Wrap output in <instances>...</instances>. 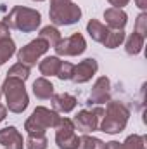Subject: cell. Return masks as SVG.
<instances>
[{"label": "cell", "mask_w": 147, "mask_h": 149, "mask_svg": "<svg viewBox=\"0 0 147 149\" xmlns=\"http://www.w3.org/2000/svg\"><path fill=\"white\" fill-rule=\"evenodd\" d=\"M130 118V109L119 101H107L104 116L101 120L99 130L104 134H119L126 128Z\"/></svg>", "instance_id": "cell-1"}, {"label": "cell", "mask_w": 147, "mask_h": 149, "mask_svg": "<svg viewBox=\"0 0 147 149\" xmlns=\"http://www.w3.org/2000/svg\"><path fill=\"white\" fill-rule=\"evenodd\" d=\"M9 28H14L17 31L23 33H31L37 31V28L42 23V14L37 9H30V7H23V5H16L12 7V10L7 14L5 21H3Z\"/></svg>", "instance_id": "cell-2"}, {"label": "cell", "mask_w": 147, "mask_h": 149, "mask_svg": "<svg viewBox=\"0 0 147 149\" xmlns=\"http://www.w3.org/2000/svg\"><path fill=\"white\" fill-rule=\"evenodd\" d=\"M2 94L5 95L7 109L16 113V114L23 113L30 104V97H28V92H26L23 80L7 76L3 80V85H2Z\"/></svg>", "instance_id": "cell-3"}, {"label": "cell", "mask_w": 147, "mask_h": 149, "mask_svg": "<svg viewBox=\"0 0 147 149\" xmlns=\"http://www.w3.org/2000/svg\"><path fill=\"white\" fill-rule=\"evenodd\" d=\"M59 120H61L59 113H55L54 109H49L45 106H38L33 109L31 116L26 120L24 130L28 132V135H42L49 128H55Z\"/></svg>", "instance_id": "cell-4"}, {"label": "cell", "mask_w": 147, "mask_h": 149, "mask_svg": "<svg viewBox=\"0 0 147 149\" xmlns=\"http://www.w3.org/2000/svg\"><path fill=\"white\" fill-rule=\"evenodd\" d=\"M49 17L55 26H71L80 21L81 17V9L73 2L62 3V5H54L49 9Z\"/></svg>", "instance_id": "cell-5"}, {"label": "cell", "mask_w": 147, "mask_h": 149, "mask_svg": "<svg viewBox=\"0 0 147 149\" xmlns=\"http://www.w3.org/2000/svg\"><path fill=\"white\" fill-rule=\"evenodd\" d=\"M104 116V109L102 108H94V109H81L76 113V116L73 118L74 128H78L83 134H90L99 130L101 120Z\"/></svg>", "instance_id": "cell-6"}, {"label": "cell", "mask_w": 147, "mask_h": 149, "mask_svg": "<svg viewBox=\"0 0 147 149\" xmlns=\"http://www.w3.org/2000/svg\"><path fill=\"white\" fill-rule=\"evenodd\" d=\"M49 49H50V47H49V43H47L45 40H42V38L31 40L30 43H26L24 47H21V49L17 50V61H19L21 64L31 68V66L37 64V61L49 50Z\"/></svg>", "instance_id": "cell-7"}, {"label": "cell", "mask_w": 147, "mask_h": 149, "mask_svg": "<svg viewBox=\"0 0 147 149\" xmlns=\"http://www.w3.org/2000/svg\"><path fill=\"white\" fill-rule=\"evenodd\" d=\"M73 120L61 118L55 125V144L59 149H76L78 146V135L74 132Z\"/></svg>", "instance_id": "cell-8"}, {"label": "cell", "mask_w": 147, "mask_h": 149, "mask_svg": "<svg viewBox=\"0 0 147 149\" xmlns=\"http://www.w3.org/2000/svg\"><path fill=\"white\" fill-rule=\"evenodd\" d=\"M54 50H55L57 57L59 56H64V57H68V56H80V54H83L87 50V42H85V38H83L81 33H73L71 37H68V38H61L59 43L54 47Z\"/></svg>", "instance_id": "cell-9"}, {"label": "cell", "mask_w": 147, "mask_h": 149, "mask_svg": "<svg viewBox=\"0 0 147 149\" xmlns=\"http://www.w3.org/2000/svg\"><path fill=\"white\" fill-rule=\"evenodd\" d=\"M99 70V64L95 59L88 57V59H83L81 63H78L76 66H73V74H71V80L74 83H87L92 80V76H95Z\"/></svg>", "instance_id": "cell-10"}, {"label": "cell", "mask_w": 147, "mask_h": 149, "mask_svg": "<svg viewBox=\"0 0 147 149\" xmlns=\"http://www.w3.org/2000/svg\"><path fill=\"white\" fill-rule=\"evenodd\" d=\"M111 81L107 76H99L90 90V102L94 104H106L111 101Z\"/></svg>", "instance_id": "cell-11"}, {"label": "cell", "mask_w": 147, "mask_h": 149, "mask_svg": "<svg viewBox=\"0 0 147 149\" xmlns=\"http://www.w3.org/2000/svg\"><path fill=\"white\" fill-rule=\"evenodd\" d=\"M0 144L5 149H24L23 135L16 127H5L0 130Z\"/></svg>", "instance_id": "cell-12"}, {"label": "cell", "mask_w": 147, "mask_h": 149, "mask_svg": "<svg viewBox=\"0 0 147 149\" xmlns=\"http://www.w3.org/2000/svg\"><path fill=\"white\" fill-rule=\"evenodd\" d=\"M104 19H106V24L111 30H123L128 23V16L123 9H116V7H111L104 10Z\"/></svg>", "instance_id": "cell-13"}, {"label": "cell", "mask_w": 147, "mask_h": 149, "mask_svg": "<svg viewBox=\"0 0 147 149\" xmlns=\"http://www.w3.org/2000/svg\"><path fill=\"white\" fill-rule=\"evenodd\" d=\"M76 97L71 94H66V92H61V94H54L52 95V108L55 113H71L76 108Z\"/></svg>", "instance_id": "cell-14"}, {"label": "cell", "mask_w": 147, "mask_h": 149, "mask_svg": "<svg viewBox=\"0 0 147 149\" xmlns=\"http://www.w3.org/2000/svg\"><path fill=\"white\" fill-rule=\"evenodd\" d=\"M87 31H88V35H90V38L94 42H99V43L104 45V42L107 40V35H109L111 28H107L106 24H102L97 19H90L88 24H87Z\"/></svg>", "instance_id": "cell-15"}, {"label": "cell", "mask_w": 147, "mask_h": 149, "mask_svg": "<svg viewBox=\"0 0 147 149\" xmlns=\"http://www.w3.org/2000/svg\"><path fill=\"white\" fill-rule=\"evenodd\" d=\"M33 94H35V97L40 99V101L52 99V95H54V85H52L45 76L37 78V80L33 81Z\"/></svg>", "instance_id": "cell-16"}, {"label": "cell", "mask_w": 147, "mask_h": 149, "mask_svg": "<svg viewBox=\"0 0 147 149\" xmlns=\"http://www.w3.org/2000/svg\"><path fill=\"white\" fill-rule=\"evenodd\" d=\"M61 64H62V61L57 56H49L43 61H40L38 70H40V73L43 76H55L57 71H59V68H61Z\"/></svg>", "instance_id": "cell-17"}, {"label": "cell", "mask_w": 147, "mask_h": 149, "mask_svg": "<svg viewBox=\"0 0 147 149\" xmlns=\"http://www.w3.org/2000/svg\"><path fill=\"white\" fill-rule=\"evenodd\" d=\"M144 42H146V38L140 37L139 33H132L130 37L126 38V42H125V50H126V54L128 56H137V54H140L142 52V47H144Z\"/></svg>", "instance_id": "cell-18"}, {"label": "cell", "mask_w": 147, "mask_h": 149, "mask_svg": "<svg viewBox=\"0 0 147 149\" xmlns=\"http://www.w3.org/2000/svg\"><path fill=\"white\" fill-rule=\"evenodd\" d=\"M76 149H106V144L97 139V137H92L88 134H83L81 137H78V146Z\"/></svg>", "instance_id": "cell-19"}, {"label": "cell", "mask_w": 147, "mask_h": 149, "mask_svg": "<svg viewBox=\"0 0 147 149\" xmlns=\"http://www.w3.org/2000/svg\"><path fill=\"white\" fill-rule=\"evenodd\" d=\"M42 40H45L47 43H49V47H55L57 43H59V40H61V31L55 28V26H45V28H42V31H40V37Z\"/></svg>", "instance_id": "cell-20"}, {"label": "cell", "mask_w": 147, "mask_h": 149, "mask_svg": "<svg viewBox=\"0 0 147 149\" xmlns=\"http://www.w3.org/2000/svg\"><path fill=\"white\" fill-rule=\"evenodd\" d=\"M16 52V43L12 38H5V40H0V64L7 63Z\"/></svg>", "instance_id": "cell-21"}, {"label": "cell", "mask_w": 147, "mask_h": 149, "mask_svg": "<svg viewBox=\"0 0 147 149\" xmlns=\"http://www.w3.org/2000/svg\"><path fill=\"white\" fill-rule=\"evenodd\" d=\"M121 149H146V137L133 134V135L126 137L125 142H121Z\"/></svg>", "instance_id": "cell-22"}, {"label": "cell", "mask_w": 147, "mask_h": 149, "mask_svg": "<svg viewBox=\"0 0 147 149\" xmlns=\"http://www.w3.org/2000/svg\"><path fill=\"white\" fill-rule=\"evenodd\" d=\"M125 31L123 30H111L109 35H107V40L104 42V47H107V49H116V47H119L123 42H125Z\"/></svg>", "instance_id": "cell-23"}, {"label": "cell", "mask_w": 147, "mask_h": 149, "mask_svg": "<svg viewBox=\"0 0 147 149\" xmlns=\"http://www.w3.org/2000/svg\"><path fill=\"white\" fill-rule=\"evenodd\" d=\"M24 146H26V149H47L49 141H47L45 134H42V135H28Z\"/></svg>", "instance_id": "cell-24"}, {"label": "cell", "mask_w": 147, "mask_h": 149, "mask_svg": "<svg viewBox=\"0 0 147 149\" xmlns=\"http://www.w3.org/2000/svg\"><path fill=\"white\" fill-rule=\"evenodd\" d=\"M7 76L26 81V80H28V76H30V68H28V66H24V64H21V63H17V64H14V66L7 71Z\"/></svg>", "instance_id": "cell-25"}, {"label": "cell", "mask_w": 147, "mask_h": 149, "mask_svg": "<svg viewBox=\"0 0 147 149\" xmlns=\"http://www.w3.org/2000/svg\"><path fill=\"white\" fill-rule=\"evenodd\" d=\"M135 33L140 37H147V12H140L135 19Z\"/></svg>", "instance_id": "cell-26"}, {"label": "cell", "mask_w": 147, "mask_h": 149, "mask_svg": "<svg viewBox=\"0 0 147 149\" xmlns=\"http://www.w3.org/2000/svg\"><path fill=\"white\" fill-rule=\"evenodd\" d=\"M73 66H74V64H71V63H62L55 76H57L59 80H62V81H64V80H71V74H73Z\"/></svg>", "instance_id": "cell-27"}, {"label": "cell", "mask_w": 147, "mask_h": 149, "mask_svg": "<svg viewBox=\"0 0 147 149\" xmlns=\"http://www.w3.org/2000/svg\"><path fill=\"white\" fill-rule=\"evenodd\" d=\"M5 38H10V28L3 21H0V40H5Z\"/></svg>", "instance_id": "cell-28"}, {"label": "cell", "mask_w": 147, "mask_h": 149, "mask_svg": "<svg viewBox=\"0 0 147 149\" xmlns=\"http://www.w3.org/2000/svg\"><path fill=\"white\" fill-rule=\"evenodd\" d=\"M107 2H109L112 7H116V9H123L125 5H128L130 0H107Z\"/></svg>", "instance_id": "cell-29"}, {"label": "cell", "mask_w": 147, "mask_h": 149, "mask_svg": "<svg viewBox=\"0 0 147 149\" xmlns=\"http://www.w3.org/2000/svg\"><path fill=\"white\" fill-rule=\"evenodd\" d=\"M135 3H137V7H139L142 12L147 10V0H135Z\"/></svg>", "instance_id": "cell-30"}, {"label": "cell", "mask_w": 147, "mask_h": 149, "mask_svg": "<svg viewBox=\"0 0 147 149\" xmlns=\"http://www.w3.org/2000/svg\"><path fill=\"white\" fill-rule=\"evenodd\" d=\"M106 149H121V142H116V141H111L106 144Z\"/></svg>", "instance_id": "cell-31"}, {"label": "cell", "mask_w": 147, "mask_h": 149, "mask_svg": "<svg viewBox=\"0 0 147 149\" xmlns=\"http://www.w3.org/2000/svg\"><path fill=\"white\" fill-rule=\"evenodd\" d=\"M5 116H7V108L0 104V123H2L3 120H5Z\"/></svg>", "instance_id": "cell-32"}, {"label": "cell", "mask_w": 147, "mask_h": 149, "mask_svg": "<svg viewBox=\"0 0 147 149\" xmlns=\"http://www.w3.org/2000/svg\"><path fill=\"white\" fill-rule=\"evenodd\" d=\"M68 2H71V0H50V7H54V5H62V3H68Z\"/></svg>", "instance_id": "cell-33"}, {"label": "cell", "mask_w": 147, "mask_h": 149, "mask_svg": "<svg viewBox=\"0 0 147 149\" xmlns=\"http://www.w3.org/2000/svg\"><path fill=\"white\" fill-rule=\"evenodd\" d=\"M2 95H3V94H2V87H0V97H2Z\"/></svg>", "instance_id": "cell-34"}, {"label": "cell", "mask_w": 147, "mask_h": 149, "mask_svg": "<svg viewBox=\"0 0 147 149\" xmlns=\"http://www.w3.org/2000/svg\"><path fill=\"white\" fill-rule=\"evenodd\" d=\"M33 2H43V0H33Z\"/></svg>", "instance_id": "cell-35"}]
</instances>
